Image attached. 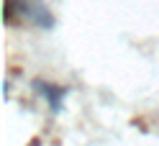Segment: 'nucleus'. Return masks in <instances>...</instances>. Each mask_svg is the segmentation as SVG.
<instances>
[{"mask_svg": "<svg viewBox=\"0 0 159 146\" xmlns=\"http://www.w3.org/2000/svg\"><path fill=\"white\" fill-rule=\"evenodd\" d=\"M13 13L26 23H31L36 28H52L54 15L49 13V8L44 5V0H5V21H13Z\"/></svg>", "mask_w": 159, "mask_h": 146, "instance_id": "f257e3e1", "label": "nucleus"}, {"mask_svg": "<svg viewBox=\"0 0 159 146\" xmlns=\"http://www.w3.org/2000/svg\"><path fill=\"white\" fill-rule=\"evenodd\" d=\"M34 87L39 92H41V97L52 105V110L57 113L59 108H62V100H64V90L62 87H57V85H49V82H34Z\"/></svg>", "mask_w": 159, "mask_h": 146, "instance_id": "f03ea898", "label": "nucleus"}]
</instances>
